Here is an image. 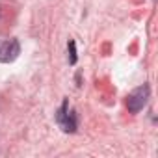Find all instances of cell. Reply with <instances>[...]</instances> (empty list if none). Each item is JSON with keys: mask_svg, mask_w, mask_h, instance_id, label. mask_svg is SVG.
<instances>
[{"mask_svg": "<svg viewBox=\"0 0 158 158\" xmlns=\"http://www.w3.org/2000/svg\"><path fill=\"white\" fill-rule=\"evenodd\" d=\"M67 50H69V63L74 65V63H76V43H74V39H69Z\"/></svg>", "mask_w": 158, "mask_h": 158, "instance_id": "4", "label": "cell"}, {"mask_svg": "<svg viewBox=\"0 0 158 158\" xmlns=\"http://www.w3.org/2000/svg\"><path fill=\"white\" fill-rule=\"evenodd\" d=\"M149 95H151V88H149L147 84L136 88V89L127 97V108H128V112H130V114L141 112L143 106H145L147 101H149Z\"/></svg>", "mask_w": 158, "mask_h": 158, "instance_id": "2", "label": "cell"}, {"mask_svg": "<svg viewBox=\"0 0 158 158\" xmlns=\"http://www.w3.org/2000/svg\"><path fill=\"white\" fill-rule=\"evenodd\" d=\"M21 54V43L17 39H8L0 43V61L2 63H11L19 58Z\"/></svg>", "mask_w": 158, "mask_h": 158, "instance_id": "3", "label": "cell"}, {"mask_svg": "<svg viewBox=\"0 0 158 158\" xmlns=\"http://www.w3.org/2000/svg\"><path fill=\"white\" fill-rule=\"evenodd\" d=\"M56 123H58V127H60L65 134H73V132H76L78 117H76L74 110L69 108V101H67V99L61 102V106H60L58 112H56Z\"/></svg>", "mask_w": 158, "mask_h": 158, "instance_id": "1", "label": "cell"}]
</instances>
